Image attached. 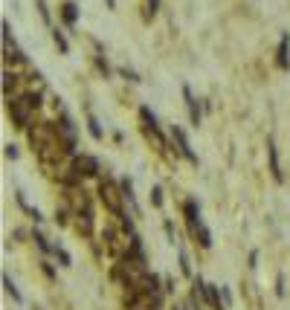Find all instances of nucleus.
I'll use <instances>...</instances> for the list:
<instances>
[{
	"instance_id": "7",
	"label": "nucleus",
	"mask_w": 290,
	"mask_h": 310,
	"mask_svg": "<svg viewBox=\"0 0 290 310\" xmlns=\"http://www.w3.org/2000/svg\"><path fill=\"white\" fill-rule=\"evenodd\" d=\"M76 168H79V171H76V174H84V177H93V174L99 171V162L93 160V157H87V154H81V157H76Z\"/></svg>"
},
{
	"instance_id": "23",
	"label": "nucleus",
	"mask_w": 290,
	"mask_h": 310,
	"mask_svg": "<svg viewBox=\"0 0 290 310\" xmlns=\"http://www.w3.org/2000/svg\"><path fill=\"white\" fill-rule=\"evenodd\" d=\"M35 310H41V307H35Z\"/></svg>"
},
{
	"instance_id": "20",
	"label": "nucleus",
	"mask_w": 290,
	"mask_h": 310,
	"mask_svg": "<svg viewBox=\"0 0 290 310\" xmlns=\"http://www.w3.org/2000/svg\"><path fill=\"white\" fill-rule=\"evenodd\" d=\"M276 293H278V296H284V278H281V276L276 278Z\"/></svg>"
},
{
	"instance_id": "12",
	"label": "nucleus",
	"mask_w": 290,
	"mask_h": 310,
	"mask_svg": "<svg viewBox=\"0 0 290 310\" xmlns=\"http://www.w3.org/2000/svg\"><path fill=\"white\" fill-rule=\"evenodd\" d=\"M52 41H55V44H58V49H61L64 55H67V52H70V44H67V38L61 35V29H52Z\"/></svg>"
},
{
	"instance_id": "13",
	"label": "nucleus",
	"mask_w": 290,
	"mask_h": 310,
	"mask_svg": "<svg viewBox=\"0 0 290 310\" xmlns=\"http://www.w3.org/2000/svg\"><path fill=\"white\" fill-rule=\"evenodd\" d=\"M119 73H122V76H125L128 81H134V84H139V81H142V79L137 76V73H134V70H128V67H119Z\"/></svg>"
},
{
	"instance_id": "9",
	"label": "nucleus",
	"mask_w": 290,
	"mask_h": 310,
	"mask_svg": "<svg viewBox=\"0 0 290 310\" xmlns=\"http://www.w3.org/2000/svg\"><path fill=\"white\" fill-rule=\"evenodd\" d=\"M3 287H6V293H9V296H12V299H15V301H23L21 290L15 287V281H12V278L6 276V273H3Z\"/></svg>"
},
{
	"instance_id": "21",
	"label": "nucleus",
	"mask_w": 290,
	"mask_h": 310,
	"mask_svg": "<svg viewBox=\"0 0 290 310\" xmlns=\"http://www.w3.org/2000/svg\"><path fill=\"white\" fill-rule=\"evenodd\" d=\"M6 157H12V160L18 157V151H15V145H6Z\"/></svg>"
},
{
	"instance_id": "5",
	"label": "nucleus",
	"mask_w": 290,
	"mask_h": 310,
	"mask_svg": "<svg viewBox=\"0 0 290 310\" xmlns=\"http://www.w3.org/2000/svg\"><path fill=\"white\" fill-rule=\"evenodd\" d=\"M58 15H61V21L67 23L70 29H76V21H79V6H76L73 0H64V3H61V9H58Z\"/></svg>"
},
{
	"instance_id": "4",
	"label": "nucleus",
	"mask_w": 290,
	"mask_h": 310,
	"mask_svg": "<svg viewBox=\"0 0 290 310\" xmlns=\"http://www.w3.org/2000/svg\"><path fill=\"white\" fill-rule=\"evenodd\" d=\"M183 99H186V110H189V119H192V125H200V119H203V113H200V104H197L195 93H192V87H186L183 84Z\"/></svg>"
},
{
	"instance_id": "10",
	"label": "nucleus",
	"mask_w": 290,
	"mask_h": 310,
	"mask_svg": "<svg viewBox=\"0 0 290 310\" xmlns=\"http://www.w3.org/2000/svg\"><path fill=\"white\" fill-rule=\"evenodd\" d=\"M52 255L61 261V267H73V258H70V253L64 250V246H58V243H55V246H52Z\"/></svg>"
},
{
	"instance_id": "3",
	"label": "nucleus",
	"mask_w": 290,
	"mask_h": 310,
	"mask_svg": "<svg viewBox=\"0 0 290 310\" xmlns=\"http://www.w3.org/2000/svg\"><path fill=\"white\" fill-rule=\"evenodd\" d=\"M171 137H174V142H177V154H180V157H186L192 165H197V154L192 151V142H189V137H186L183 128H180V125H171Z\"/></svg>"
},
{
	"instance_id": "1",
	"label": "nucleus",
	"mask_w": 290,
	"mask_h": 310,
	"mask_svg": "<svg viewBox=\"0 0 290 310\" xmlns=\"http://www.w3.org/2000/svg\"><path fill=\"white\" fill-rule=\"evenodd\" d=\"M183 212H186V220H189V229H192V235L200 241V246H203V250H209V246H212V232L206 229V223H203V218H200V206H197V200H186V203H183Z\"/></svg>"
},
{
	"instance_id": "22",
	"label": "nucleus",
	"mask_w": 290,
	"mask_h": 310,
	"mask_svg": "<svg viewBox=\"0 0 290 310\" xmlns=\"http://www.w3.org/2000/svg\"><path fill=\"white\" fill-rule=\"evenodd\" d=\"M107 6H110V9H113V6H116V0H107Z\"/></svg>"
},
{
	"instance_id": "11",
	"label": "nucleus",
	"mask_w": 290,
	"mask_h": 310,
	"mask_svg": "<svg viewBox=\"0 0 290 310\" xmlns=\"http://www.w3.org/2000/svg\"><path fill=\"white\" fill-rule=\"evenodd\" d=\"M87 128H90L93 139H102V128H99V119H96L93 113H87Z\"/></svg>"
},
{
	"instance_id": "15",
	"label": "nucleus",
	"mask_w": 290,
	"mask_h": 310,
	"mask_svg": "<svg viewBox=\"0 0 290 310\" xmlns=\"http://www.w3.org/2000/svg\"><path fill=\"white\" fill-rule=\"evenodd\" d=\"M180 267H183L186 276H192V264H189V255H186V253H180Z\"/></svg>"
},
{
	"instance_id": "14",
	"label": "nucleus",
	"mask_w": 290,
	"mask_h": 310,
	"mask_svg": "<svg viewBox=\"0 0 290 310\" xmlns=\"http://www.w3.org/2000/svg\"><path fill=\"white\" fill-rule=\"evenodd\" d=\"M35 243H38V246H41L44 253H52V246L46 243V238H44V235H41V232H35Z\"/></svg>"
},
{
	"instance_id": "18",
	"label": "nucleus",
	"mask_w": 290,
	"mask_h": 310,
	"mask_svg": "<svg viewBox=\"0 0 290 310\" xmlns=\"http://www.w3.org/2000/svg\"><path fill=\"white\" fill-rule=\"evenodd\" d=\"M165 232H168V241H177V235H174V226H171V220H165Z\"/></svg>"
},
{
	"instance_id": "17",
	"label": "nucleus",
	"mask_w": 290,
	"mask_h": 310,
	"mask_svg": "<svg viewBox=\"0 0 290 310\" xmlns=\"http://www.w3.org/2000/svg\"><path fill=\"white\" fill-rule=\"evenodd\" d=\"M157 9H160V0H148V15L151 18L157 15Z\"/></svg>"
},
{
	"instance_id": "19",
	"label": "nucleus",
	"mask_w": 290,
	"mask_h": 310,
	"mask_svg": "<svg viewBox=\"0 0 290 310\" xmlns=\"http://www.w3.org/2000/svg\"><path fill=\"white\" fill-rule=\"evenodd\" d=\"M151 200H154V206H162V192L160 189H154V197H151Z\"/></svg>"
},
{
	"instance_id": "16",
	"label": "nucleus",
	"mask_w": 290,
	"mask_h": 310,
	"mask_svg": "<svg viewBox=\"0 0 290 310\" xmlns=\"http://www.w3.org/2000/svg\"><path fill=\"white\" fill-rule=\"evenodd\" d=\"M38 12H41V18H44V21L49 23V9H46V3H44V0H38Z\"/></svg>"
},
{
	"instance_id": "2",
	"label": "nucleus",
	"mask_w": 290,
	"mask_h": 310,
	"mask_svg": "<svg viewBox=\"0 0 290 310\" xmlns=\"http://www.w3.org/2000/svg\"><path fill=\"white\" fill-rule=\"evenodd\" d=\"M139 119H142V128H145L148 134H154L157 145H160V148H165V137H162V131H160V122H157V116L151 113L148 104H142V107H139Z\"/></svg>"
},
{
	"instance_id": "6",
	"label": "nucleus",
	"mask_w": 290,
	"mask_h": 310,
	"mask_svg": "<svg viewBox=\"0 0 290 310\" xmlns=\"http://www.w3.org/2000/svg\"><path fill=\"white\" fill-rule=\"evenodd\" d=\"M267 157H270V171L276 177V183H281L284 174H281V162H278V151H276V142H273V139H267Z\"/></svg>"
},
{
	"instance_id": "8",
	"label": "nucleus",
	"mask_w": 290,
	"mask_h": 310,
	"mask_svg": "<svg viewBox=\"0 0 290 310\" xmlns=\"http://www.w3.org/2000/svg\"><path fill=\"white\" fill-rule=\"evenodd\" d=\"M278 67L290 70V35L287 32L281 35V41H278Z\"/></svg>"
}]
</instances>
